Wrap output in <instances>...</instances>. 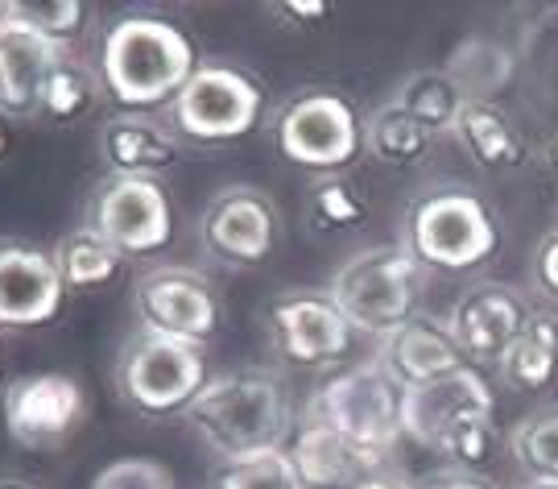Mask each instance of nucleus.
<instances>
[{
    "mask_svg": "<svg viewBox=\"0 0 558 489\" xmlns=\"http://www.w3.org/2000/svg\"><path fill=\"white\" fill-rule=\"evenodd\" d=\"M199 50L179 21L154 13H124L112 17L100 38L96 71L104 80V96L117 112L149 117L182 96V87L199 71Z\"/></svg>",
    "mask_w": 558,
    "mask_h": 489,
    "instance_id": "obj_1",
    "label": "nucleus"
},
{
    "mask_svg": "<svg viewBox=\"0 0 558 489\" xmlns=\"http://www.w3.org/2000/svg\"><path fill=\"white\" fill-rule=\"evenodd\" d=\"M186 428L216 461H248L290 444L294 436V398L281 373L265 366L223 369L186 407Z\"/></svg>",
    "mask_w": 558,
    "mask_h": 489,
    "instance_id": "obj_2",
    "label": "nucleus"
},
{
    "mask_svg": "<svg viewBox=\"0 0 558 489\" xmlns=\"http://www.w3.org/2000/svg\"><path fill=\"white\" fill-rule=\"evenodd\" d=\"M401 244L426 274H476L500 249V220L493 204L459 183H439L405 207Z\"/></svg>",
    "mask_w": 558,
    "mask_h": 489,
    "instance_id": "obj_3",
    "label": "nucleus"
},
{
    "mask_svg": "<svg viewBox=\"0 0 558 489\" xmlns=\"http://www.w3.org/2000/svg\"><path fill=\"white\" fill-rule=\"evenodd\" d=\"M269 138L286 163L315 179L348 175L368 154V112L336 87H306L274 112Z\"/></svg>",
    "mask_w": 558,
    "mask_h": 489,
    "instance_id": "obj_4",
    "label": "nucleus"
},
{
    "mask_svg": "<svg viewBox=\"0 0 558 489\" xmlns=\"http://www.w3.org/2000/svg\"><path fill=\"white\" fill-rule=\"evenodd\" d=\"M327 295L336 299L356 332H368L380 341L385 332L418 315L422 295H426V270L410 258L405 244H373L339 265L327 283Z\"/></svg>",
    "mask_w": 558,
    "mask_h": 489,
    "instance_id": "obj_5",
    "label": "nucleus"
},
{
    "mask_svg": "<svg viewBox=\"0 0 558 489\" xmlns=\"http://www.w3.org/2000/svg\"><path fill=\"white\" fill-rule=\"evenodd\" d=\"M211 382L207 348L186 345L174 336H158L137 327L129 345L120 348L117 390L120 398L141 415H186V407L199 398V390Z\"/></svg>",
    "mask_w": 558,
    "mask_h": 489,
    "instance_id": "obj_6",
    "label": "nucleus"
},
{
    "mask_svg": "<svg viewBox=\"0 0 558 489\" xmlns=\"http://www.w3.org/2000/svg\"><path fill=\"white\" fill-rule=\"evenodd\" d=\"M311 419H319L339 436L368 444V449L393 452L405 440L401 415H405V386L393 382V373L373 361H360L352 369H339L311 394Z\"/></svg>",
    "mask_w": 558,
    "mask_h": 489,
    "instance_id": "obj_7",
    "label": "nucleus"
},
{
    "mask_svg": "<svg viewBox=\"0 0 558 489\" xmlns=\"http://www.w3.org/2000/svg\"><path fill=\"white\" fill-rule=\"evenodd\" d=\"M265 104L269 96L253 71L236 62H203L166 117L182 142L232 145L265 121Z\"/></svg>",
    "mask_w": 558,
    "mask_h": 489,
    "instance_id": "obj_8",
    "label": "nucleus"
},
{
    "mask_svg": "<svg viewBox=\"0 0 558 489\" xmlns=\"http://www.w3.org/2000/svg\"><path fill=\"white\" fill-rule=\"evenodd\" d=\"M87 228L120 258H149L174 241V200L161 179L108 175L87 200Z\"/></svg>",
    "mask_w": 558,
    "mask_h": 489,
    "instance_id": "obj_9",
    "label": "nucleus"
},
{
    "mask_svg": "<svg viewBox=\"0 0 558 489\" xmlns=\"http://www.w3.org/2000/svg\"><path fill=\"white\" fill-rule=\"evenodd\" d=\"M133 307H137V324L145 332L174 336V341L203 348L223 324V303L216 286L191 265H154V270L137 274Z\"/></svg>",
    "mask_w": 558,
    "mask_h": 489,
    "instance_id": "obj_10",
    "label": "nucleus"
},
{
    "mask_svg": "<svg viewBox=\"0 0 558 489\" xmlns=\"http://www.w3.org/2000/svg\"><path fill=\"white\" fill-rule=\"evenodd\" d=\"M4 431L25 452H54L87 419V394L71 373H25L4 390Z\"/></svg>",
    "mask_w": 558,
    "mask_h": 489,
    "instance_id": "obj_11",
    "label": "nucleus"
},
{
    "mask_svg": "<svg viewBox=\"0 0 558 489\" xmlns=\"http://www.w3.org/2000/svg\"><path fill=\"white\" fill-rule=\"evenodd\" d=\"M269 341L281 361L323 369L352 353L356 327L327 290H290L269 307Z\"/></svg>",
    "mask_w": 558,
    "mask_h": 489,
    "instance_id": "obj_12",
    "label": "nucleus"
},
{
    "mask_svg": "<svg viewBox=\"0 0 558 489\" xmlns=\"http://www.w3.org/2000/svg\"><path fill=\"white\" fill-rule=\"evenodd\" d=\"M278 204L257 187H228L220 191L199 220V241L207 258H216L228 270H253L269 262L278 249Z\"/></svg>",
    "mask_w": 558,
    "mask_h": 489,
    "instance_id": "obj_13",
    "label": "nucleus"
},
{
    "mask_svg": "<svg viewBox=\"0 0 558 489\" xmlns=\"http://www.w3.org/2000/svg\"><path fill=\"white\" fill-rule=\"evenodd\" d=\"M538 311L525 303V295L505 283H472L459 295L451 311H447V324L456 332L459 348L472 366H500L505 353L513 348L525 324L534 320Z\"/></svg>",
    "mask_w": 558,
    "mask_h": 489,
    "instance_id": "obj_14",
    "label": "nucleus"
},
{
    "mask_svg": "<svg viewBox=\"0 0 558 489\" xmlns=\"http://www.w3.org/2000/svg\"><path fill=\"white\" fill-rule=\"evenodd\" d=\"M497 410V394L484 382V373L476 366H463L456 373H442L426 386L405 390V415L401 428L405 440H414L418 449L439 452V444L463 424L476 419H493Z\"/></svg>",
    "mask_w": 558,
    "mask_h": 489,
    "instance_id": "obj_15",
    "label": "nucleus"
},
{
    "mask_svg": "<svg viewBox=\"0 0 558 489\" xmlns=\"http://www.w3.org/2000/svg\"><path fill=\"white\" fill-rule=\"evenodd\" d=\"M66 283L50 249L0 241V332L54 324L66 307Z\"/></svg>",
    "mask_w": 558,
    "mask_h": 489,
    "instance_id": "obj_16",
    "label": "nucleus"
},
{
    "mask_svg": "<svg viewBox=\"0 0 558 489\" xmlns=\"http://www.w3.org/2000/svg\"><path fill=\"white\" fill-rule=\"evenodd\" d=\"M286 456L294 461L306 489H356L364 481H373V477H385L393 452L356 444V440H348L336 428H327V424L306 415L294 428V436H290Z\"/></svg>",
    "mask_w": 558,
    "mask_h": 489,
    "instance_id": "obj_17",
    "label": "nucleus"
},
{
    "mask_svg": "<svg viewBox=\"0 0 558 489\" xmlns=\"http://www.w3.org/2000/svg\"><path fill=\"white\" fill-rule=\"evenodd\" d=\"M62 55L13 13L0 17V112L9 121H38L41 92Z\"/></svg>",
    "mask_w": 558,
    "mask_h": 489,
    "instance_id": "obj_18",
    "label": "nucleus"
},
{
    "mask_svg": "<svg viewBox=\"0 0 558 489\" xmlns=\"http://www.w3.org/2000/svg\"><path fill=\"white\" fill-rule=\"evenodd\" d=\"M377 361L389 369L393 382H401L405 390L426 386V382H435L442 373H456V369L472 366V361L463 357V348H459L451 324H447V320H435V315H422V311L414 320H405V324H398L393 332L380 336Z\"/></svg>",
    "mask_w": 558,
    "mask_h": 489,
    "instance_id": "obj_19",
    "label": "nucleus"
},
{
    "mask_svg": "<svg viewBox=\"0 0 558 489\" xmlns=\"http://www.w3.org/2000/svg\"><path fill=\"white\" fill-rule=\"evenodd\" d=\"M182 158V138L170 121L112 112L100 124V163L108 175L120 179H161V170Z\"/></svg>",
    "mask_w": 558,
    "mask_h": 489,
    "instance_id": "obj_20",
    "label": "nucleus"
},
{
    "mask_svg": "<svg viewBox=\"0 0 558 489\" xmlns=\"http://www.w3.org/2000/svg\"><path fill=\"white\" fill-rule=\"evenodd\" d=\"M451 138H456L459 150H463L480 170H488V175H513V170L525 166V158H530L521 133L513 129V121L500 112L497 104L468 100L463 112H459Z\"/></svg>",
    "mask_w": 558,
    "mask_h": 489,
    "instance_id": "obj_21",
    "label": "nucleus"
},
{
    "mask_svg": "<svg viewBox=\"0 0 558 489\" xmlns=\"http://www.w3.org/2000/svg\"><path fill=\"white\" fill-rule=\"evenodd\" d=\"M442 71L456 80L463 100L497 104V96L509 92V83L518 75V59L497 38H463L451 50V59L442 62Z\"/></svg>",
    "mask_w": 558,
    "mask_h": 489,
    "instance_id": "obj_22",
    "label": "nucleus"
},
{
    "mask_svg": "<svg viewBox=\"0 0 558 489\" xmlns=\"http://www.w3.org/2000/svg\"><path fill=\"white\" fill-rule=\"evenodd\" d=\"M500 382L518 394H546L558 386V320L534 315L497 366Z\"/></svg>",
    "mask_w": 558,
    "mask_h": 489,
    "instance_id": "obj_23",
    "label": "nucleus"
},
{
    "mask_svg": "<svg viewBox=\"0 0 558 489\" xmlns=\"http://www.w3.org/2000/svg\"><path fill=\"white\" fill-rule=\"evenodd\" d=\"M439 133H430L422 121H414L401 104L385 100L368 112V154L389 170H414L435 154Z\"/></svg>",
    "mask_w": 558,
    "mask_h": 489,
    "instance_id": "obj_24",
    "label": "nucleus"
},
{
    "mask_svg": "<svg viewBox=\"0 0 558 489\" xmlns=\"http://www.w3.org/2000/svg\"><path fill=\"white\" fill-rule=\"evenodd\" d=\"M104 96V80L92 62H83L80 55H62L46 80V92H41V117L54 124H71L83 121L87 112H96Z\"/></svg>",
    "mask_w": 558,
    "mask_h": 489,
    "instance_id": "obj_25",
    "label": "nucleus"
},
{
    "mask_svg": "<svg viewBox=\"0 0 558 489\" xmlns=\"http://www.w3.org/2000/svg\"><path fill=\"white\" fill-rule=\"evenodd\" d=\"M50 253H54V265H59L66 290H96V286H108L124 270V258L87 225L62 232Z\"/></svg>",
    "mask_w": 558,
    "mask_h": 489,
    "instance_id": "obj_26",
    "label": "nucleus"
},
{
    "mask_svg": "<svg viewBox=\"0 0 558 489\" xmlns=\"http://www.w3.org/2000/svg\"><path fill=\"white\" fill-rule=\"evenodd\" d=\"M393 104H401L414 121H422L430 133H456V121L459 112H463V92L456 87V80L435 67V71H414V75H405L398 83V92H393Z\"/></svg>",
    "mask_w": 558,
    "mask_h": 489,
    "instance_id": "obj_27",
    "label": "nucleus"
},
{
    "mask_svg": "<svg viewBox=\"0 0 558 489\" xmlns=\"http://www.w3.org/2000/svg\"><path fill=\"white\" fill-rule=\"evenodd\" d=\"M302 212H306V225L315 228V232H323V237L356 232V228L368 225V200L343 175L311 179L306 195H302Z\"/></svg>",
    "mask_w": 558,
    "mask_h": 489,
    "instance_id": "obj_28",
    "label": "nucleus"
},
{
    "mask_svg": "<svg viewBox=\"0 0 558 489\" xmlns=\"http://www.w3.org/2000/svg\"><path fill=\"white\" fill-rule=\"evenodd\" d=\"M9 13L66 55H80V41L92 25V9L83 0H13Z\"/></svg>",
    "mask_w": 558,
    "mask_h": 489,
    "instance_id": "obj_29",
    "label": "nucleus"
},
{
    "mask_svg": "<svg viewBox=\"0 0 558 489\" xmlns=\"http://www.w3.org/2000/svg\"><path fill=\"white\" fill-rule=\"evenodd\" d=\"M509 456L525 481H558V407L525 415L509 436Z\"/></svg>",
    "mask_w": 558,
    "mask_h": 489,
    "instance_id": "obj_30",
    "label": "nucleus"
},
{
    "mask_svg": "<svg viewBox=\"0 0 558 489\" xmlns=\"http://www.w3.org/2000/svg\"><path fill=\"white\" fill-rule=\"evenodd\" d=\"M211 489H306L286 449L248 456V461H223L211 473Z\"/></svg>",
    "mask_w": 558,
    "mask_h": 489,
    "instance_id": "obj_31",
    "label": "nucleus"
},
{
    "mask_svg": "<svg viewBox=\"0 0 558 489\" xmlns=\"http://www.w3.org/2000/svg\"><path fill=\"white\" fill-rule=\"evenodd\" d=\"M500 436L493 428V419H476V424H463L456 428L447 440L439 444V456L447 461V469H463V473H484L500 461Z\"/></svg>",
    "mask_w": 558,
    "mask_h": 489,
    "instance_id": "obj_32",
    "label": "nucleus"
},
{
    "mask_svg": "<svg viewBox=\"0 0 558 489\" xmlns=\"http://www.w3.org/2000/svg\"><path fill=\"white\" fill-rule=\"evenodd\" d=\"M92 489H179V481L154 456H120L92 477Z\"/></svg>",
    "mask_w": 558,
    "mask_h": 489,
    "instance_id": "obj_33",
    "label": "nucleus"
},
{
    "mask_svg": "<svg viewBox=\"0 0 558 489\" xmlns=\"http://www.w3.org/2000/svg\"><path fill=\"white\" fill-rule=\"evenodd\" d=\"M410 489H500V486L493 477H484V473L435 469V473H422L418 481H410Z\"/></svg>",
    "mask_w": 558,
    "mask_h": 489,
    "instance_id": "obj_34",
    "label": "nucleus"
},
{
    "mask_svg": "<svg viewBox=\"0 0 558 489\" xmlns=\"http://www.w3.org/2000/svg\"><path fill=\"white\" fill-rule=\"evenodd\" d=\"M534 283L546 299H555L558 303V228L538 244V253H534Z\"/></svg>",
    "mask_w": 558,
    "mask_h": 489,
    "instance_id": "obj_35",
    "label": "nucleus"
},
{
    "mask_svg": "<svg viewBox=\"0 0 558 489\" xmlns=\"http://www.w3.org/2000/svg\"><path fill=\"white\" fill-rule=\"evenodd\" d=\"M278 13H290L294 21H323L331 13V4L327 0H281Z\"/></svg>",
    "mask_w": 558,
    "mask_h": 489,
    "instance_id": "obj_36",
    "label": "nucleus"
},
{
    "mask_svg": "<svg viewBox=\"0 0 558 489\" xmlns=\"http://www.w3.org/2000/svg\"><path fill=\"white\" fill-rule=\"evenodd\" d=\"M356 489H410V486H405V481H398V477H389V473H385V477H373V481H364V486H356Z\"/></svg>",
    "mask_w": 558,
    "mask_h": 489,
    "instance_id": "obj_37",
    "label": "nucleus"
},
{
    "mask_svg": "<svg viewBox=\"0 0 558 489\" xmlns=\"http://www.w3.org/2000/svg\"><path fill=\"white\" fill-rule=\"evenodd\" d=\"M546 166H550V175L558 179V138H550V142H546Z\"/></svg>",
    "mask_w": 558,
    "mask_h": 489,
    "instance_id": "obj_38",
    "label": "nucleus"
},
{
    "mask_svg": "<svg viewBox=\"0 0 558 489\" xmlns=\"http://www.w3.org/2000/svg\"><path fill=\"white\" fill-rule=\"evenodd\" d=\"M0 489H38L34 481H21V477H0Z\"/></svg>",
    "mask_w": 558,
    "mask_h": 489,
    "instance_id": "obj_39",
    "label": "nucleus"
},
{
    "mask_svg": "<svg viewBox=\"0 0 558 489\" xmlns=\"http://www.w3.org/2000/svg\"><path fill=\"white\" fill-rule=\"evenodd\" d=\"M4 154H9V117L0 112V158H4Z\"/></svg>",
    "mask_w": 558,
    "mask_h": 489,
    "instance_id": "obj_40",
    "label": "nucleus"
},
{
    "mask_svg": "<svg viewBox=\"0 0 558 489\" xmlns=\"http://www.w3.org/2000/svg\"><path fill=\"white\" fill-rule=\"evenodd\" d=\"M518 489H558V481H525V486Z\"/></svg>",
    "mask_w": 558,
    "mask_h": 489,
    "instance_id": "obj_41",
    "label": "nucleus"
},
{
    "mask_svg": "<svg viewBox=\"0 0 558 489\" xmlns=\"http://www.w3.org/2000/svg\"><path fill=\"white\" fill-rule=\"evenodd\" d=\"M9 4H13V0H0V17H4V13H9Z\"/></svg>",
    "mask_w": 558,
    "mask_h": 489,
    "instance_id": "obj_42",
    "label": "nucleus"
},
{
    "mask_svg": "<svg viewBox=\"0 0 558 489\" xmlns=\"http://www.w3.org/2000/svg\"><path fill=\"white\" fill-rule=\"evenodd\" d=\"M0 366H4V348H0Z\"/></svg>",
    "mask_w": 558,
    "mask_h": 489,
    "instance_id": "obj_43",
    "label": "nucleus"
}]
</instances>
